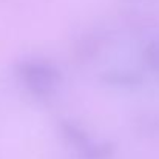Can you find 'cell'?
I'll list each match as a JSON object with an SVG mask.
<instances>
[{
    "instance_id": "1",
    "label": "cell",
    "mask_w": 159,
    "mask_h": 159,
    "mask_svg": "<svg viewBox=\"0 0 159 159\" xmlns=\"http://www.w3.org/2000/svg\"><path fill=\"white\" fill-rule=\"evenodd\" d=\"M23 77L25 80H28V84L33 88L39 91H45L48 88H53L54 82L57 79V73L53 66H50V63L33 60L23 65Z\"/></svg>"
},
{
    "instance_id": "2",
    "label": "cell",
    "mask_w": 159,
    "mask_h": 159,
    "mask_svg": "<svg viewBox=\"0 0 159 159\" xmlns=\"http://www.w3.org/2000/svg\"><path fill=\"white\" fill-rule=\"evenodd\" d=\"M148 60H150V63L156 68L159 71V42L156 43H153L150 48H148Z\"/></svg>"
}]
</instances>
